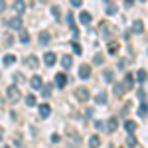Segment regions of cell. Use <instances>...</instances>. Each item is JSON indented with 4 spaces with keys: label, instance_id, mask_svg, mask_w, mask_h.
<instances>
[{
    "label": "cell",
    "instance_id": "obj_12",
    "mask_svg": "<svg viewBox=\"0 0 148 148\" xmlns=\"http://www.w3.org/2000/svg\"><path fill=\"white\" fill-rule=\"evenodd\" d=\"M67 26L73 30V36H77V30H75V18H73V14H71V12L67 14Z\"/></svg>",
    "mask_w": 148,
    "mask_h": 148
},
{
    "label": "cell",
    "instance_id": "obj_25",
    "mask_svg": "<svg viewBox=\"0 0 148 148\" xmlns=\"http://www.w3.org/2000/svg\"><path fill=\"white\" fill-rule=\"evenodd\" d=\"M20 42H22V44H28V42H30V34H28L26 30H20Z\"/></svg>",
    "mask_w": 148,
    "mask_h": 148
},
{
    "label": "cell",
    "instance_id": "obj_41",
    "mask_svg": "<svg viewBox=\"0 0 148 148\" xmlns=\"http://www.w3.org/2000/svg\"><path fill=\"white\" fill-rule=\"evenodd\" d=\"M125 4H126V6H132V4H134V0H125Z\"/></svg>",
    "mask_w": 148,
    "mask_h": 148
},
{
    "label": "cell",
    "instance_id": "obj_36",
    "mask_svg": "<svg viewBox=\"0 0 148 148\" xmlns=\"http://www.w3.org/2000/svg\"><path fill=\"white\" fill-rule=\"evenodd\" d=\"M69 2H71V6H75V8L81 6V0H69Z\"/></svg>",
    "mask_w": 148,
    "mask_h": 148
},
{
    "label": "cell",
    "instance_id": "obj_35",
    "mask_svg": "<svg viewBox=\"0 0 148 148\" xmlns=\"http://www.w3.org/2000/svg\"><path fill=\"white\" fill-rule=\"evenodd\" d=\"M93 63H97V65H99V63H103V56H95V59H93Z\"/></svg>",
    "mask_w": 148,
    "mask_h": 148
},
{
    "label": "cell",
    "instance_id": "obj_3",
    "mask_svg": "<svg viewBox=\"0 0 148 148\" xmlns=\"http://www.w3.org/2000/svg\"><path fill=\"white\" fill-rule=\"evenodd\" d=\"M44 61H46V65H49V67H53L57 61V56L53 53V51H47L46 56H44Z\"/></svg>",
    "mask_w": 148,
    "mask_h": 148
},
{
    "label": "cell",
    "instance_id": "obj_20",
    "mask_svg": "<svg viewBox=\"0 0 148 148\" xmlns=\"http://www.w3.org/2000/svg\"><path fill=\"white\" fill-rule=\"evenodd\" d=\"M26 65H30V67H38V57H34V56H30L28 59H26Z\"/></svg>",
    "mask_w": 148,
    "mask_h": 148
},
{
    "label": "cell",
    "instance_id": "obj_23",
    "mask_svg": "<svg viewBox=\"0 0 148 148\" xmlns=\"http://www.w3.org/2000/svg\"><path fill=\"white\" fill-rule=\"evenodd\" d=\"M132 83H134V77L128 73V75L125 77V89H130V87H132Z\"/></svg>",
    "mask_w": 148,
    "mask_h": 148
},
{
    "label": "cell",
    "instance_id": "obj_27",
    "mask_svg": "<svg viewBox=\"0 0 148 148\" xmlns=\"http://www.w3.org/2000/svg\"><path fill=\"white\" fill-rule=\"evenodd\" d=\"M2 61H4V65H12V63L16 61V57H14V56H4Z\"/></svg>",
    "mask_w": 148,
    "mask_h": 148
},
{
    "label": "cell",
    "instance_id": "obj_38",
    "mask_svg": "<svg viewBox=\"0 0 148 148\" xmlns=\"http://www.w3.org/2000/svg\"><path fill=\"white\" fill-rule=\"evenodd\" d=\"M95 126H97V128H99V130H101V128H103V126H105V125H103L101 121H95Z\"/></svg>",
    "mask_w": 148,
    "mask_h": 148
},
{
    "label": "cell",
    "instance_id": "obj_21",
    "mask_svg": "<svg viewBox=\"0 0 148 148\" xmlns=\"http://www.w3.org/2000/svg\"><path fill=\"white\" fill-rule=\"evenodd\" d=\"M125 128L128 130V132H134V130H136V123H134V121H126Z\"/></svg>",
    "mask_w": 148,
    "mask_h": 148
},
{
    "label": "cell",
    "instance_id": "obj_6",
    "mask_svg": "<svg viewBox=\"0 0 148 148\" xmlns=\"http://www.w3.org/2000/svg\"><path fill=\"white\" fill-rule=\"evenodd\" d=\"M38 111H40V116H42V119H47V116L51 114V107H49L47 103H44V105H40Z\"/></svg>",
    "mask_w": 148,
    "mask_h": 148
},
{
    "label": "cell",
    "instance_id": "obj_16",
    "mask_svg": "<svg viewBox=\"0 0 148 148\" xmlns=\"http://www.w3.org/2000/svg\"><path fill=\"white\" fill-rule=\"evenodd\" d=\"M61 65H63V69H69L71 65H73V59H71V56H65L63 59H61Z\"/></svg>",
    "mask_w": 148,
    "mask_h": 148
},
{
    "label": "cell",
    "instance_id": "obj_31",
    "mask_svg": "<svg viewBox=\"0 0 148 148\" xmlns=\"http://www.w3.org/2000/svg\"><path fill=\"white\" fill-rule=\"evenodd\" d=\"M42 93H44V97H49V93H51V87H49V85H44V87H42Z\"/></svg>",
    "mask_w": 148,
    "mask_h": 148
},
{
    "label": "cell",
    "instance_id": "obj_40",
    "mask_svg": "<svg viewBox=\"0 0 148 148\" xmlns=\"http://www.w3.org/2000/svg\"><path fill=\"white\" fill-rule=\"evenodd\" d=\"M4 8H6V2H4V0H0V12H4Z\"/></svg>",
    "mask_w": 148,
    "mask_h": 148
},
{
    "label": "cell",
    "instance_id": "obj_4",
    "mask_svg": "<svg viewBox=\"0 0 148 148\" xmlns=\"http://www.w3.org/2000/svg\"><path fill=\"white\" fill-rule=\"evenodd\" d=\"M79 77L81 79H89V77H91V65H85V63H83L79 67Z\"/></svg>",
    "mask_w": 148,
    "mask_h": 148
},
{
    "label": "cell",
    "instance_id": "obj_28",
    "mask_svg": "<svg viewBox=\"0 0 148 148\" xmlns=\"http://www.w3.org/2000/svg\"><path fill=\"white\" fill-rule=\"evenodd\" d=\"M26 105H28V107H36V97L34 95H28V97H26Z\"/></svg>",
    "mask_w": 148,
    "mask_h": 148
},
{
    "label": "cell",
    "instance_id": "obj_42",
    "mask_svg": "<svg viewBox=\"0 0 148 148\" xmlns=\"http://www.w3.org/2000/svg\"><path fill=\"white\" fill-rule=\"evenodd\" d=\"M42 2H47V0H42Z\"/></svg>",
    "mask_w": 148,
    "mask_h": 148
},
{
    "label": "cell",
    "instance_id": "obj_11",
    "mask_svg": "<svg viewBox=\"0 0 148 148\" xmlns=\"http://www.w3.org/2000/svg\"><path fill=\"white\" fill-rule=\"evenodd\" d=\"M132 32H134V34H142V32H144V24L140 22V20H136V22L132 24Z\"/></svg>",
    "mask_w": 148,
    "mask_h": 148
},
{
    "label": "cell",
    "instance_id": "obj_8",
    "mask_svg": "<svg viewBox=\"0 0 148 148\" xmlns=\"http://www.w3.org/2000/svg\"><path fill=\"white\" fill-rule=\"evenodd\" d=\"M116 126H119L116 116H111V119H109V123H107V130H109V132H116Z\"/></svg>",
    "mask_w": 148,
    "mask_h": 148
},
{
    "label": "cell",
    "instance_id": "obj_15",
    "mask_svg": "<svg viewBox=\"0 0 148 148\" xmlns=\"http://www.w3.org/2000/svg\"><path fill=\"white\" fill-rule=\"evenodd\" d=\"M38 38H40V44H42V46H47V44H49V34H47V32H42Z\"/></svg>",
    "mask_w": 148,
    "mask_h": 148
},
{
    "label": "cell",
    "instance_id": "obj_13",
    "mask_svg": "<svg viewBox=\"0 0 148 148\" xmlns=\"http://www.w3.org/2000/svg\"><path fill=\"white\" fill-rule=\"evenodd\" d=\"M107 49H109V53H111V56H116V53H119V44H116V42H109Z\"/></svg>",
    "mask_w": 148,
    "mask_h": 148
},
{
    "label": "cell",
    "instance_id": "obj_29",
    "mask_svg": "<svg viewBox=\"0 0 148 148\" xmlns=\"http://www.w3.org/2000/svg\"><path fill=\"white\" fill-rule=\"evenodd\" d=\"M126 146H128V148H134V146H136V138H134V136H128V138H126Z\"/></svg>",
    "mask_w": 148,
    "mask_h": 148
},
{
    "label": "cell",
    "instance_id": "obj_17",
    "mask_svg": "<svg viewBox=\"0 0 148 148\" xmlns=\"http://www.w3.org/2000/svg\"><path fill=\"white\" fill-rule=\"evenodd\" d=\"M103 77H105V81H109V83H113V79H114V73H113V69H105V73H103Z\"/></svg>",
    "mask_w": 148,
    "mask_h": 148
},
{
    "label": "cell",
    "instance_id": "obj_14",
    "mask_svg": "<svg viewBox=\"0 0 148 148\" xmlns=\"http://www.w3.org/2000/svg\"><path fill=\"white\" fill-rule=\"evenodd\" d=\"M95 103H97V105H105V103H107V93H105V91L97 93V97H95Z\"/></svg>",
    "mask_w": 148,
    "mask_h": 148
},
{
    "label": "cell",
    "instance_id": "obj_18",
    "mask_svg": "<svg viewBox=\"0 0 148 148\" xmlns=\"http://www.w3.org/2000/svg\"><path fill=\"white\" fill-rule=\"evenodd\" d=\"M14 8H16V12H24L26 10V2L24 0H16L14 2Z\"/></svg>",
    "mask_w": 148,
    "mask_h": 148
},
{
    "label": "cell",
    "instance_id": "obj_37",
    "mask_svg": "<svg viewBox=\"0 0 148 148\" xmlns=\"http://www.w3.org/2000/svg\"><path fill=\"white\" fill-rule=\"evenodd\" d=\"M138 97H140V99H144V97H146V93H144V89H138Z\"/></svg>",
    "mask_w": 148,
    "mask_h": 148
},
{
    "label": "cell",
    "instance_id": "obj_33",
    "mask_svg": "<svg viewBox=\"0 0 148 148\" xmlns=\"http://www.w3.org/2000/svg\"><path fill=\"white\" fill-rule=\"evenodd\" d=\"M51 14H53V18H59V6H51Z\"/></svg>",
    "mask_w": 148,
    "mask_h": 148
},
{
    "label": "cell",
    "instance_id": "obj_22",
    "mask_svg": "<svg viewBox=\"0 0 148 148\" xmlns=\"http://www.w3.org/2000/svg\"><path fill=\"white\" fill-rule=\"evenodd\" d=\"M136 79L140 81V83H144V81L148 79V73H146V71H144V69H140V71H138V73H136Z\"/></svg>",
    "mask_w": 148,
    "mask_h": 148
},
{
    "label": "cell",
    "instance_id": "obj_32",
    "mask_svg": "<svg viewBox=\"0 0 148 148\" xmlns=\"http://www.w3.org/2000/svg\"><path fill=\"white\" fill-rule=\"evenodd\" d=\"M71 47H73V51H75V53H81V51H83V49H81V46L77 44V42H73V44H71Z\"/></svg>",
    "mask_w": 148,
    "mask_h": 148
},
{
    "label": "cell",
    "instance_id": "obj_26",
    "mask_svg": "<svg viewBox=\"0 0 148 148\" xmlns=\"http://www.w3.org/2000/svg\"><path fill=\"white\" fill-rule=\"evenodd\" d=\"M105 10H107L109 16H113V14H116V6H114V4H107V8H105Z\"/></svg>",
    "mask_w": 148,
    "mask_h": 148
},
{
    "label": "cell",
    "instance_id": "obj_9",
    "mask_svg": "<svg viewBox=\"0 0 148 148\" xmlns=\"http://www.w3.org/2000/svg\"><path fill=\"white\" fill-rule=\"evenodd\" d=\"M30 83H32V87H34V89H42V87H44V81H42L40 75H34V77L30 79Z\"/></svg>",
    "mask_w": 148,
    "mask_h": 148
},
{
    "label": "cell",
    "instance_id": "obj_2",
    "mask_svg": "<svg viewBox=\"0 0 148 148\" xmlns=\"http://www.w3.org/2000/svg\"><path fill=\"white\" fill-rule=\"evenodd\" d=\"M8 28H12V30H22V20L18 18V16H14V18H10L8 20Z\"/></svg>",
    "mask_w": 148,
    "mask_h": 148
},
{
    "label": "cell",
    "instance_id": "obj_19",
    "mask_svg": "<svg viewBox=\"0 0 148 148\" xmlns=\"http://www.w3.org/2000/svg\"><path fill=\"white\" fill-rule=\"evenodd\" d=\"M99 144H101V138L99 136H91L89 138V146L91 148H99Z\"/></svg>",
    "mask_w": 148,
    "mask_h": 148
},
{
    "label": "cell",
    "instance_id": "obj_34",
    "mask_svg": "<svg viewBox=\"0 0 148 148\" xmlns=\"http://www.w3.org/2000/svg\"><path fill=\"white\" fill-rule=\"evenodd\" d=\"M4 42H6V46H12V42H14V40H12L10 34H4Z\"/></svg>",
    "mask_w": 148,
    "mask_h": 148
},
{
    "label": "cell",
    "instance_id": "obj_5",
    "mask_svg": "<svg viewBox=\"0 0 148 148\" xmlns=\"http://www.w3.org/2000/svg\"><path fill=\"white\" fill-rule=\"evenodd\" d=\"M56 85L59 89H63V87L67 85V75H65V73H57L56 75Z\"/></svg>",
    "mask_w": 148,
    "mask_h": 148
},
{
    "label": "cell",
    "instance_id": "obj_10",
    "mask_svg": "<svg viewBox=\"0 0 148 148\" xmlns=\"http://www.w3.org/2000/svg\"><path fill=\"white\" fill-rule=\"evenodd\" d=\"M79 20H81L83 26H89V24H91V14H89V12H81V14H79Z\"/></svg>",
    "mask_w": 148,
    "mask_h": 148
},
{
    "label": "cell",
    "instance_id": "obj_39",
    "mask_svg": "<svg viewBox=\"0 0 148 148\" xmlns=\"http://www.w3.org/2000/svg\"><path fill=\"white\" fill-rule=\"evenodd\" d=\"M51 142H59V134H51Z\"/></svg>",
    "mask_w": 148,
    "mask_h": 148
},
{
    "label": "cell",
    "instance_id": "obj_43",
    "mask_svg": "<svg viewBox=\"0 0 148 148\" xmlns=\"http://www.w3.org/2000/svg\"><path fill=\"white\" fill-rule=\"evenodd\" d=\"M4 148H8V146H4Z\"/></svg>",
    "mask_w": 148,
    "mask_h": 148
},
{
    "label": "cell",
    "instance_id": "obj_30",
    "mask_svg": "<svg viewBox=\"0 0 148 148\" xmlns=\"http://www.w3.org/2000/svg\"><path fill=\"white\" fill-rule=\"evenodd\" d=\"M125 91H126L125 85H114V93H116V95H123Z\"/></svg>",
    "mask_w": 148,
    "mask_h": 148
},
{
    "label": "cell",
    "instance_id": "obj_24",
    "mask_svg": "<svg viewBox=\"0 0 148 148\" xmlns=\"http://www.w3.org/2000/svg\"><path fill=\"white\" fill-rule=\"evenodd\" d=\"M138 114H140V116H146L148 114V103H142V105L138 107Z\"/></svg>",
    "mask_w": 148,
    "mask_h": 148
},
{
    "label": "cell",
    "instance_id": "obj_7",
    "mask_svg": "<svg viewBox=\"0 0 148 148\" xmlns=\"http://www.w3.org/2000/svg\"><path fill=\"white\" fill-rule=\"evenodd\" d=\"M75 95H77V99H79V101H89V91H87V89H83V87H79V89L75 91Z\"/></svg>",
    "mask_w": 148,
    "mask_h": 148
},
{
    "label": "cell",
    "instance_id": "obj_1",
    "mask_svg": "<svg viewBox=\"0 0 148 148\" xmlns=\"http://www.w3.org/2000/svg\"><path fill=\"white\" fill-rule=\"evenodd\" d=\"M6 95H8V99L10 101H20V97H22V93H20V89H18V85H10L8 89H6Z\"/></svg>",
    "mask_w": 148,
    "mask_h": 148
}]
</instances>
